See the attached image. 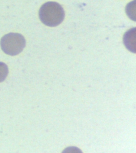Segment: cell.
Segmentation results:
<instances>
[{
  "instance_id": "obj_1",
  "label": "cell",
  "mask_w": 136,
  "mask_h": 153,
  "mask_svg": "<svg viewBox=\"0 0 136 153\" xmlns=\"http://www.w3.org/2000/svg\"><path fill=\"white\" fill-rule=\"evenodd\" d=\"M39 16L41 22L46 26H57L65 19V11L58 3L48 2L41 7Z\"/></svg>"
},
{
  "instance_id": "obj_2",
  "label": "cell",
  "mask_w": 136,
  "mask_h": 153,
  "mask_svg": "<svg viewBox=\"0 0 136 153\" xmlns=\"http://www.w3.org/2000/svg\"><path fill=\"white\" fill-rule=\"evenodd\" d=\"M0 44L5 53L14 56L19 54L23 51L26 46V40L21 34L11 33L3 37Z\"/></svg>"
},
{
  "instance_id": "obj_3",
  "label": "cell",
  "mask_w": 136,
  "mask_h": 153,
  "mask_svg": "<svg viewBox=\"0 0 136 153\" xmlns=\"http://www.w3.org/2000/svg\"><path fill=\"white\" fill-rule=\"evenodd\" d=\"M136 28L131 29L124 34L123 42L126 48L130 52H136L135 42H136Z\"/></svg>"
},
{
  "instance_id": "obj_4",
  "label": "cell",
  "mask_w": 136,
  "mask_h": 153,
  "mask_svg": "<svg viewBox=\"0 0 136 153\" xmlns=\"http://www.w3.org/2000/svg\"><path fill=\"white\" fill-rule=\"evenodd\" d=\"M9 74L8 67L3 62H0V82L4 81Z\"/></svg>"
}]
</instances>
